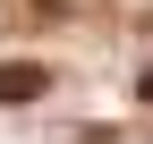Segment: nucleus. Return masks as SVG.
Listing matches in <instances>:
<instances>
[{"instance_id": "nucleus-2", "label": "nucleus", "mask_w": 153, "mask_h": 144, "mask_svg": "<svg viewBox=\"0 0 153 144\" xmlns=\"http://www.w3.org/2000/svg\"><path fill=\"white\" fill-rule=\"evenodd\" d=\"M43 9H76V0H43Z\"/></svg>"}, {"instance_id": "nucleus-1", "label": "nucleus", "mask_w": 153, "mask_h": 144, "mask_svg": "<svg viewBox=\"0 0 153 144\" xmlns=\"http://www.w3.org/2000/svg\"><path fill=\"white\" fill-rule=\"evenodd\" d=\"M34 93H51V68H26V60H0V102H34Z\"/></svg>"}, {"instance_id": "nucleus-3", "label": "nucleus", "mask_w": 153, "mask_h": 144, "mask_svg": "<svg viewBox=\"0 0 153 144\" xmlns=\"http://www.w3.org/2000/svg\"><path fill=\"white\" fill-rule=\"evenodd\" d=\"M145 102H153V68H145Z\"/></svg>"}]
</instances>
